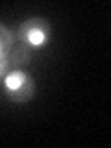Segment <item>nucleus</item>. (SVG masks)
I'll list each match as a JSON object with an SVG mask.
<instances>
[{
    "mask_svg": "<svg viewBox=\"0 0 111 148\" xmlns=\"http://www.w3.org/2000/svg\"><path fill=\"white\" fill-rule=\"evenodd\" d=\"M4 95L9 102L13 104H28L35 96V82L26 71H18V69H11L6 76H4L2 83Z\"/></svg>",
    "mask_w": 111,
    "mask_h": 148,
    "instance_id": "f257e3e1",
    "label": "nucleus"
},
{
    "mask_svg": "<svg viewBox=\"0 0 111 148\" xmlns=\"http://www.w3.org/2000/svg\"><path fill=\"white\" fill-rule=\"evenodd\" d=\"M52 35V26L43 17H30L21 22L15 30V41L30 46L32 50H41L48 45Z\"/></svg>",
    "mask_w": 111,
    "mask_h": 148,
    "instance_id": "f03ea898",
    "label": "nucleus"
},
{
    "mask_svg": "<svg viewBox=\"0 0 111 148\" xmlns=\"http://www.w3.org/2000/svg\"><path fill=\"white\" fill-rule=\"evenodd\" d=\"M32 52H34V50H32L30 46H26V45L15 41L11 52H9V56H8L9 63H11V69L24 71V67H28V65L32 63Z\"/></svg>",
    "mask_w": 111,
    "mask_h": 148,
    "instance_id": "7ed1b4c3",
    "label": "nucleus"
},
{
    "mask_svg": "<svg viewBox=\"0 0 111 148\" xmlns=\"http://www.w3.org/2000/svg\"><path fill=\"white\" fill-rule=\"evenodd\" d=\"M13 45H15V34L6 24L0 22V59L8 58L11 48H13Z\"/></svg>",
    "mask_w": 111,
    "mask_h": 148,
    "instance_id": "20e7f679",
    "label": "nucleus"
},
{
    "mask_svg": "<svg viewBox=\"0 0 111 148\" xmlns=\"http://www.w3.org/2000/svg\"><path fill=\"white\" fill-rule=\"evenodd\" d=\"M9 69H11V63H9V59H8V58L0 59V83H2L4 76L9 72Z\"/></svg>",
    "mask_w": 111,
    "mask_h": 148,
    "instance_id": "39448f33",
    "label": "nucleus"
}]
</instances>
